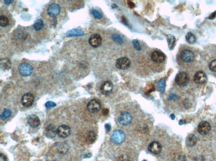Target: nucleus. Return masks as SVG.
Wrapping results in <instances>:
<instances>
[{
    "instance_id": "a211bd4d",
    "label": "nucleus",
    "mask_w": 216,
    "mask_h": 161,
    "mask_svg": "<svg viewBox=\"0 0 216 161\" xmlns=\"http://www.w3.org/2000/svg\"><path fill=\"white\" fill-rule=\"evenodd\" d=\"M28 122L30 126L33 128L38 127L41 123L39 117L34 114L31 115L29 117Z\"/></svg>"
},
{
    "instance_id": "37998d69",
    "label": "nucleus",
    "mask_w": 216,
    "mask_h": 161,
    "mask_svg": "<svg viewBox=\"0 0 216 161\" xmlns=\"http://www.w3.org/2000/svg\"><path fill=\"white\" fill-rule=\"evenodd\" d=\"M216 15V12H214V13H213L212 14H211L210 17L209 18V19H212L215 18V17Z\"/></svg>"
},
{
    "instance_id": "2f4dec72",
    "label": "nucleus",
    "mask_w": 216,
    "mask_h": 161,
    "mask_svg": "<svg viewBox=\"0 0 216 161\" xmlns=\"http://www.w3.org/2000/svg\"><path fill=\"white\" fill-rule=\"evenodd\" d=\"M133 44V45H134V48L136 49L137 51H140L142 49V47L141 45L140 44L139 41L138 40L135 39V40H133L132 41Z\"/></svg>"
},
{
    "instance_id": "2eb2a0df",
    "label": "nucleus",
    "mask_w": 216,
    "mask_h": 161,
    "mask_svg": "<svg viewBox=\"0 0 216 161\" xmlns=\"http://www.w3.org/2000/svg\"><path fill=\"white\" fill-rule=\"evenodd\" d=\"M57 132L58 129L56 126L53 124H50L48 125L45 129V136L49 139H53L56 137V135L58 134Z\"/></svg>"
},
{
    "instance_id": "79ce46f5",
    "label": "nucleus",
    "mask_w": 216,
    "mask_h": 161,
    "mask_svg": "<svg viewBox=\"0 0 216 161\" xmlns=\"http://www.w3.org/2000/svg\"><path fill=\"white\" fill-rule=\"evenodd\" d=\"M128 5L130 7V8H133L135 6V4L134 3L131 1H129L128 2Z\"/></svg>"
},
{
    "instance_id": "f3484780",
    "label": "nucleus",
    "mask_w": 216,
    "mask_h": 161,
    "mask_svg": "<svg viewBox=\"0 0 216 161\" xmlns=\"http://www.w3.org/2000/svg\"><path fill=\"white\" fill-rule=\"evenodd\" d=\"M162 149V147L159 142H154L151 143L148 147V150L152 153L158 155L160 153Z\"/></svg>"
},
{
    "instance_id": "20e7f679",
    "label": "nucleus",
    "mask_w": 216,
    "mask_h": 161,
    "mask_svg": "<svg viewBox=\"0 0 216 161\" xmlns=\"http://www.w3.org/2000/svg\"><path fill=\"white\" fill-rule=\"evenodd\" d=\"M101 103L99 100L93 99L89 102L87 105V109L90 113H95L101 109Z\"/></svg>"
},
{
    "instance_id": "473e14b6",
    "label": "nucleus",
    "mask_w": 216,
    "mask_h": 161,
    "mask_svg": "<svg viewBox=\"0 0 216 161\" xmlns=\"http://www.w3.org/2000/svg\"><path fill=\"white\" fill-rule=\"evenodd\" d=\"M56 106V103L52 101H48L45 104V106L48 109H51L54 108Z\"/></svg>"
},
{
    "instance_id": "dca6fc26",
    "label": "nucleus",
    "mask_w": 216,
    "mask_h": 161,
    "mask_svg": "<svg viewBox=\"0 0 216 161\" xmlns=\"http://www.w3.org/2000/svg\"><path fill=\"white\" fill-rule=\"evenodd\" d=\"M58 135L62 138L68 137L71 134V129L66 125H62L58 127Z\"/></svg>"
},
{
    "instance_id": "4c0bfd02",
    "label": "nucleus",
    "mask_w": 216,
    "mask_h": 161,
    "mask_svg": "<svg viewBox=\"0 0 216 161\" xmlns=\"http://www.w3.org/2000/svg\"><path fill=\"white\" fill-rule=\"evenodd\" d=\"M194 161H205V158L203 156H199L196 157Z\"/></svg>"
},
{
    "instance_id": "49530a36",
    "label": "nucleus",
    "mask_w": 216,
    "mask_h": 161,
    "mask_svg": "<svg viewBox=\"0 0 216 161\" xmlns=\"http://www.w3.org/2000/svg\"><path fill=\"white\" fill-rule=\"evenodd\" d=\"M184 121H183V120H180L179 122V124L180 125H182V124H183L185 123Z\"/></svg>"
},
{
    "instance_id": "f257e3e1",
    "label": "nucleus",
    "mask_w": 216,
    "mask_h": 161,
    "mask_svg": "<svg viewBox=\"0 0 216 161\" xmlns=\"http://www.w3.org/2000/svg\"><path fill=\"white\" fill-rule=\"evenodd\" d=\"M179 57L182 61L185 64H191L195 61V54L193 51L187 48L184 49L181 51Z\"/></svg>"
},
{
    "instance_id": "f8f14e48",
    "label": "nucleus",
    "mask_w": 216,
    "mask_h": 161,
    "mask_svg": "<svg viewBox=\"0 0 216 161\" xmlns=\"http://www.w3.org/2000/svg\"><path fill=\"white\" fill-rule=\"evenodd\" d=\"M211 129L210 125L208 122H201L198 126V132L202 135H205L208 134L211 130Z\"/></svg>"
},
{
    "instance_id": "e433bc0d",
    "label": "nucleus",
    "mask_w": 216,
    "mask_h": 161,
    "mask_svg": "<svg viewBox=\"0 0 216 161\" xmlns=\"http://www.w3.org/2000/svg\"><path fill=\"white\" fill-rule=\"evenodd\" d=\"M7 157L3 154H0V161H7Z\"/></svg>"
},
{
    "instance_id": "58836bf2",
    "label": "nucleus",
    "mask_w": 216,
    "mask_h": 161,
    "mask_svg": "<svg viewBox=\"0 0 216 161\" xmlns=\"http://www.w3.org/2000/svg\"><path fill=\"white\" fill-rule=\"evenodd\" d=\"M105 131H106V132L107 133L109 132L110 131V130H111V126H110V125H109V124H106L105 125Z\"/></svg>"
},
{
    "instance_id": "5701e85b",
    "label": "nucleus",
    "mask_w": 216,
    "mask_h": 161,
    "mask_svg": "<svg viewBox=\"0 0 216 161\" xmlns=\"http://www.w3.org/2000/svg\"><path fill=\"white\" fill-rule=\"evenodd\" d=\"M165 87H166V82L165 80L163 79H161L157 84L158 91L161 93H163L165 90Z\"/></svg>"
},
{
    "instance_id": "4be33fe9",
    "label": "nucleus",
    "mask_w": 216,
    "mask_h": 161,
    "mask_svg": "<svg viewBox=\"0 0 216 161\" xmlns=\"http://www.w3.org/2000/svg\"><path fill=\"white\" fill-rule=\"evenodd\" d=\"M1 66L4 69H10L12 67V63L7 58H4L1 60Z\"/></svg>"
},
{
    "instance_id": "0eeeda50",
    "label": "nucleus",
    "mask_w": 216,
    "mask_h": 161,
    "mask_svg": "<svg viewBox=\"0 0 216 161\" xmlns=\"http://www.w3.org/2000/svg\"><path fill=\"white\" fill-rule=\"evenodd\" d=\"M116 67L121 70H125L130 66V62L128 58L122 57L116 60L115 63Z\"/></svg>"
},
{
    "instance_id": "c756f323",
    "label": "nucleus",
    "mask_w": 216,
    "mask_h": 161,
    "mask_svg": "<svg viewBox=\"0 0 216 161\" xmlns=\"http://www.w3.org/2000/svg\"><path fill=\"white\" fill-rule=\"evenodd\" d=\"M91 13H92V14L93 15L95 19H100L102 18V17H103L101 13L99 12L98 11L96 10L92 9L91 11Z\"/></svg>"
},
{
    "instance_id": "7c9ffc66",
    "label": "nucleus",
    "mask_w": 216,
    "mask_h": 161,
    "mask_svg": "<svg viewBox=\"0 0 216 161\" xmlns=\"http://www.w3.org/2000/svg\"><path fill=\"white\" fill-rule=\"evenodd\" d=\"M209 68L212 71L216 72V59L213 60L209 63Z\"/></svg>"
},
{
    "instance_id": "6ab92c4d",
    "label": "nucleus",
    "mask_w": 216,
    "mask_h": 161,
    "mask_svg": "<svg viewBox=\"0 0 216 161\" xmlns=\"http://www.w3.org/2000/svg\"><path fill=\"white\" fill-rule=\"evenodd\" d=\"M67 37H82L84 36V33L81 30L79 29H74L72 30H69L66 33Z\"/></svg>"
},
{
    "instance_id": "c9c22d12",
    "label": "nucleus",
    "mask_w": 216,
    "mask_h": 161,
    "mask_svg": "<svg viewBox=\"0 0 216 161\" xmlns=\"http://www.w3.org/2000/svg\"><path fill=\"white\" fill-rule=\"evenodd\" d=\"M178 98V96L176 95V94H170L169 95L168 99L170 100H176Z\"/></svg>"
},
{
    "instance_id": "de8ad7c7",
    "label": "nucleus",
    "mask_w": 216,
    "mask_h": 161,
    "mask_svg": "<svg viewBox=\"0 0 216 161\" xmlns=\"http://www.w3.org/2000/svg\"><path fill=\"white\" fill-rule=\"evenodd\" d=\"M112 7L113 8H116L117 7V6L116 4H113L112 5Z\"/></svg>"
},
{
    "instance_id": "aec40b11",
    "label": "nucleus",
    "mask_w": 216,
    "mask_h": 161,
    "mask_svg": "<svg viewBox=\"0 0 216 161\" xmlns=\"http://www.w3.org/2000/svg\"><path fill=\"white\" fill-rule=\"evenodd\" d=\"M197 141V139L195 135L193 134L189 135L186 139V144L187 146L189 147H193L196 144Z\"/></svg>"
},
{
    "instance_id": "39448f33",
    "label": "nucleus",
    "mask_w": 216,
    "mask_h": 161,
    "mask_svg": "<svg viewBox=\"0 0 216 161\" xmlns=\"http://www.w3.org/2000/svg\"><path fill=\"white\" fill-rule=\"evenodd\" d=\"M18 71L21 75L26 77L31 75L33 72V68L27 63H23L19 66Z\"/></svg>"
},
{
    "instance_id": "cd10ccee",
    "label": "nucleus",
    "mask_w": 216,
    "mask_h": 161,
    "mask_svg": "<svg viewBox=\"0 0 216 161\" xmlns=\"http://www.w3.org/2000/svg\"><path fill=\"white\" fill-rule=\"evenodd\" d=\"M112 39L114 42L118 44H122L123 43V40L121 36L119 34H113L112 35Z\"/></svg>"
},
{
    "instance_id": "7ed1b4c3",
    "label": "nucleus",
    "mask_w": 216,
    "mask_h": 161,
    "mask_svg": "<svg viewBox=\"0 0 216 161\" xmlns=\"http://www.w3.org/2000/svg\"><path fill=\"white\" fill-rule=\"evenodd\" d=\"M189 76L184 72L179 73L175 77L176 83L180 87H185L189 83Z\"/></svg>"
},
{
    "instance_id": "9b49d317",
    "label": "nucleus",
    "mask_w": 216,
    "mask_h": 161,
    "mask_svg": "<svg viewBox=\"0 0 216 161\" xmlns=\"http://www.w3.org/2000/svg\"><path fill=\"white\" fill-rule=\"evenodd\" d=\"M89 43L93 48H98L100 46L102 43V38L100 35L94 34L90 37L89 39Z\"/></svg>"
},
{
    "instance_id": "c85d7f7f",
    "label": "nucleus",
    "mask_w": 216,
    "mask_h": 161,
    "mask_svg": "<svg viewBox=\"0 0 216 161\" xmlns=\"http://www.w3.org/2000/svg\"><path fill=\"white\" fill-rule=\"evenodd\" d=\"M12 112L10 110L6 109L3 112L2 114L1 115V118L2 120H4L9 118L11 116Z\"/></svg>"
},
{
    "instance_id": "a18cd8bd",
    "label": "nucleus",
    "mask_w": 216,
    "mask_h": 161,
    "mask_svg": "<svg viewBox=\"0 0 216 161\" xmlns=\"http://www.w3.org/2000/svg\"><path fill=\"white\" fill-rule=\"evenodd\" d=\"M92 156V154L91 153H88V154H87V155H86V156H85V157L87 158H90V157Z\"/></svg>"
},
{
    "instance_id": "423d86ee",
    "label": "nucleus",
    "mask_w": 216,
    "mask_h": 161,
    "mask_svg": "<svg viewBox=\"0 0 216 161\" xmlns=\"http://www.w3.org/2000/svg\"><path fill=\"white\" fill-rule=\"evenodd\" d=\"M131 115L128 112H122L118 117L119 122L122 126H126L130 124L132 121Z\"/></svg>"
},
{
    "instance_id": "f704fd0d",
    "label": "nucleus",
    "mask_w": 216,
    "mask_h": 161,
    "mask_svg": "<svg viewBox=\"0 0 216 161\" xmlns=\"http://www.w3.org/2000/svg\"><path fill=\"white\" fill-rule=\"evenodd\" d=\"M177 161H187L186 157L185 155H182L179 156L177 159Z\"/></svg>"
},
{
    "instance_id": "4468645a",
    "label": "nucleus",
    "mask_w": 216,
    "mask_h": 161,
    "mask_svg": "<svg viewBox=\"0 0 216 161\" xmlns=\"http://www.w3.org/2000/svg\"><path fill=\"white\" fill-rule=\"evenodd\" d=\"M206 75L203 71H198L195 73L194 77V80L196 84H202L206 82Z\"/></svg>"
},
{
    "instance_id": "a878e982",
    "label": "nucleus",
    "mask_w": 216,
    "mask_h": 161,
    "mask_svg": "<svg viewBox=\"0 0 216 161\" xmlns=\"http://www.w3.org/2000/svg\"><path fill=\"white\" fill-rule=\"evenodd\" d=\"M186 40L187 41L189 44H194L196 41V38L194 34L192 33H187L185 36Z\"/></svg>"
},
{
    "instance_id": "412c9836",
    "label": "nucleus",
    "mask_w": 216,
    "mask_h": 161,
    "mask_svg": "<svg viewBox=\"0 0 216 161\" xmlns=\"http://www.w3.org/2000/svg\"><path fill=\"white\" fill-rule=\"evenodd\" d=\"M96 139V134L93 131H89L86 134L85 139L88 144H92L94 143Z\"/></svg>"
},
{
    "instance_id": "b1692460",
    "label": "nucleus",
    "mask_w": 216,
    "mask_h": 161,
    "mask_svg": "<svg viewBox=\"0 0 216 161\" xmlns=\"http://www.w3.org/2000/svg\"><path fill=\"white\" fill-rule=\"evenodd\" d=\"M167 42L169 50L173 49L176 43V39L175 37L171 35H168L167 37Z\"/></svg>"
},
{
    "instance_id": "c03bdc74",
    "label": "nucleus",
    "mask_w": 216,
    "mask_h": 161,
    "mask_svg": "<svg viewBox=\"0 0 216 161\" xmlns=\"http://www.w3.org/2000/svg\"><path fill=\"white\" fill-rule=\"evenodd\" d=\"M170 118L172 120H174L175 119V115L174 114H172L170 116Z\"/></svg>"
},
{
    "instance_id": "ea45409f",
    "label": "nucleus",
    "mask_w": 216,
    "mask_h": 161,
    "mask_svg": "<svg viewBox=\"0 0 216 161\" xmlns=\"http://www.w3.org/2000/svg\"><path fill=\"white\" fill-rule=\"evenodd\" d=\"M4 4L6 5H9L11 4L12 3L14 2V1H13V0H5V1H4Z\"/></svg>"
},
{
    "instance_id": "1a4fd4ad",
    "label": "nucleus",
    "mask_w": 216,
    "mask_h": 161,
    "mask_svg": "<svg viewBox=\"0 0 216 161\" xmlns=\"http://www.w3.org/2000/svg\"><path fill=\"white\" fill-rule=\"evenodd\" d=\"M113 88V84L111 82L109 81H105L100 86V92L103 95H108L111 94Z\"/></svg>"
},
{
    "instance_id": "9d476101",
    "label": "nucleus",
    "mask_w": 216,
    "mask_h": 161,
    "mask_svg": "<svg viewBox=\"0 0 216 161\" xmlns=\"http://www.w3.org/2000/svg\"><path fill=\"white\" fill-rule=\"evenodd\" d=\"M61 7L57 4H53L50 5L48 9V15L51 17H56L60 14Z\"/></svg>"
},
{
    "instance_id": "f03ea898",
    "label": "nucleus",
    "mask_w": 216,
    "mask_h": 161,
    "mask_svg": "<svg viewBox=\"0 0 216 161\" xmlns=\"http://www.w3.org/2000/svg\"><path fill=\"white\" fill-rule=\"evenodd\" d=\"M125 136L124 132L120 130H116L113 132L111 136V140L113 144H120L125 140Z\"/></svg>"
},
{
    "instance_id": "ddd939ff",
    "label": "nucleus",
    "mask_w": 216,
    "mask_h": 161,
    "mask_svg": "<svg viewBox=\"0 0 216 161\" xmlns=\"http://www.w3.org/2000/svg\"><path fill=\"white\" fill-rule=\"evenodd\" d=\"M151 58L154 62L162 63L165 61L166 56L162 52L159 51H155L152 53Z\"/></svg>"
},
{
    "instance_id": "393cba45",
    "label": "nucleus",
    "mask_w": 216,
    "mask_h": 161,
    "mask_svg": "<svg viewBox=\"0 0 216 161\" xmlns=\"http://www.w3.org/2000/svg\"><path fill=\"white\" fill-rule=\"evenodd\" d=\"M44 22L41 19H38L35 21L34 23V28L37 31L41 30L44 28Z\"/></svg>"
},
{
    "instance_id": "72a5a7b5",
    "label": "nucleus",
    "mask_w": 216,
    "mask_h": 161,
    "mask_svg": "<svg viewBox=\"0 0 216 161\" xmlns=\"http://www.w3.org/2000/svg\"><path fill=\"white\" fill-rule=\"evenodd\" d=\"M118 161H129V158L125 155H122L118 158Z\"/></svg>"
},
{
    "instance_id": "a19ab883",
    "label": "nucleus",
    "mask_w": 216,
    "mask_h": 161,
    "mask_svg": "<svg viewBox=\"0 0 216 161\" xmlns=\"http://www.w3.org/2000/svg\"><path fill=\"white\" fill-rule=\"evenodd\" d=\"M108 113H109V110L107 108L104 109L102 111V113L103 116H106L108 114Z\"/></svg>"
},
{
    "instance_id": "6e6552de",
    "label": "nucleus",
    "mask_w": 216,
    "mask_h": 161,
    "mask_svg": "<svg viewBox=\"0 0 216 161\" xmlns=\"http://www.w3.org/2000/svg\"><path fill=\"white\" fill-rule=\"evenodd\" d=\"M34 101V97L31 93L25 94L21 99V103L23 106L29 108L31 106Z\"/></svg>"
},
{
    "instance_id": "bb28decb",
    "label": "nucleus",
    "mask_w": 216,
    "mask_h": 161,
    "mask_svg": "<svg viewBox=\"0 0 216 161\" xmlns=\"http://www.w3.org/2000/svg\"><path fill=\"white\" fill-rule=\"evenodd\" d=\"M10 23L9 19L5 15L0 16V26L2 27H5L9 25Z\"/></svg>"
},
{
    "instance_id": "09e8293b",
    "label": "nucleus",
    "mask_w": 216,
    "mask_h": 161,
    "mask_svg": "<svg viewBox=\"0 0 216 161\" xmlns=\"http://www.w3.org/2000/svg\"><path fill=\"white\" fill-rule=\"evenodd\" d=\"M146 161V160H144V161Z\"/></svg>"
}]
</instances>
